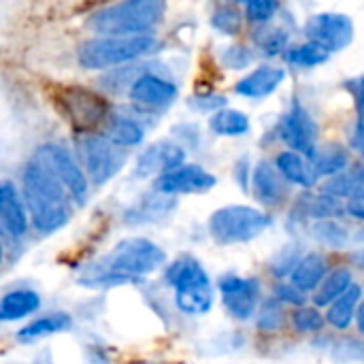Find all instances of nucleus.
<instances>
[{
	"instance_id": "nucleus-1",
	"label": "nucleus",
	"mask_w": 364,
	"mask_h": 364,
	"mask_svg": "<svg viewBox=\"0 0 364 364\" xmlns=\"http://www.w3.org/2000/svg\"><path fill=\"white\" fill-rule=\"evenodd\" d=\"M166 260L160 245L143 237H130L119 241L107 256L90 262L79 273V284L85 288H109L130 284L158 271Z\"/></svg>"
},
{
	"instance_id": "nucleus-2",
	"label": "nucleus",
	"mask_w": 364,
	"mask_h": 364,
	"mask_svg": "<svg viewBox=\"0 0 364 364\" xmlns=\"http://www.w3.org/2000/svg\"><path fill=\"white\" fill-rule=\"evenodd\" d=\"M68 198L66 188L51 173V168L38 156H32L23 168V203L34 228L51 235L66 226L70 220Z\"/></svg>"
},
{
	"instance_id": "nucleus-3",
	"label": "nucleus",
	"mask_w": 364,
	"mask_h": 364,
	"mask_svg": "<svg viewBox=\"0 0 364 364\" xmlns=\"http://www.w3.org/2000/svg\"><path fill=\"white\" fill-rule=\"evenodd\" d=\"M166 13L162 0H128L105 6L87 19V28L100 36H141L149 34Z\"/></svg>"
},
{
	"instance_id": "nucleus-4",
	"label": "nucleus",
	"mask_w": 364,
	"mask_h": 364,
	"mask_svg": "<svg viewBox=\"0 0 364 364\" xmlns=\"http://www.w3.org/2000/svg\"><path fill=\"white\" fill-rule=\"evenodd\" d=\"M160 41L154 34L141 36H96L79 47V64L87 70H105L156 53Z\"/></svg>"
},
{
	"instance_id": "nucleus-5",
	"label": "nucleus",
	"mask_w": 364,
	"mask_h": 364,
	"mask_svg": "<svg viewBox=\"0 0 364 364\" xmlns=\"http://www.w3.org/2000/svg\"><path fill=\"white\" fill-rule=\"evenodd\" d=\"M166 282L175 290V303L179 311L188 316H203L213 305V288L205 267L192 258L183 256L171 264L166 271Z\"/></svg>"
},
{
	"instance_id": "nucleus-6",
	"label": "nucleus",
	"mask_w": 364,
	"mask_h": 364,
	"mask_svg": "<svg viewBox=\"0 0 364 364\" xmlns=\"http://www.w3.org/2000/svg\"><path fill=\"white\" fill-rule=\"evenodd\" d=\"M271 226V218L247 205H228L209 218V235L220 245L247 243L260 237Z\"/></svg>"
},
{
	"instance_id": "nucleus-7",
	"label": "nucleus",
	"mask_w": 364,
	"mask_h": 364,
	"mask_svg": "<svg viewBox=\"0 0 364 364\" xmlns=\"http://www.w3.org/2000/svg\"><path fill=\"white\" fill-rule=\"evenodd\" d=\"M79 154H81L83 171L94 186H105L124 168L128 160V154L119 145H115L109 136H100V134L81 136Z\"/></svg>"
},
{
	"instance_id": "nucleus-8",
	"label": "nucleus",
	"mask_w": 364,
	"mask_h": 364,
	"mask_svg": "<svg viewBox=\"0 0 364 364\" xmlns=\"http://www.w3.org/2000/svg\"><path fill=\"white\" fill-rule=\"evenodd\" d=\"M34 156H38L49 168L51 173L60 179V183L66 188L70 200H75L79 207L87 203V177L83 173V168L77 164V160L73 158V154L58 143H45L41 145Z\"/></svg>"
},
{
	"instance_id": "nucleus-9",
	"label": "nucleus",
	"mask_w": 364,
	"mask_h": 364,
	"mask_svg": "<svg viewBox=\"0 0 364 364\" xmlns=\"http://www.w3.org/2000/svg\"><path fill=\"white\" fill-rule=\"evenodd\" d=\"M60 107L64 109L68 122L77 130H90L105 122L107 117V100L98 96L92 90L73 85L62 90L60 94Z\"/></svg>"
},
{
	"instance_id": "nucleus-10",
	"label": "nucleus",
	"mask_w": 364,
	"mask_h": 364,
	"mask_svg": "<svg viewBox=\"0 0 364 364\" xmlns=\"http://www.w3.org/2000/svg\"><path fill=\"white\" fill-rule=\"evenodd\" d=\"M279 136L290 147V151L303 154L309 160L316 156L318 147V126L301 102H294L292 109L279 122Z\"/></svg>"
},
{
	"instance_id": "nucleus-11",
	"label": "nucleus",
	"mask_w": 364,
	"mask_h": 364,
	"mask_svg": "<svg viewBox=\"0 0 364 364\" xmlns=\"http://www.w3.org/2000/svg\"><path fill=\"white\" fill-rule=\"evenodd\" d=\"M305 34L309 41L324 45L331 53L346 49L354 38V21L343 13H318L307 19Z\"/></svg>"
},
{
	"instance_id": "nucleus-12",
	"label": "nucleus",
	"mask_w": 364,
	"mask_h": 364,
	"mask_svg": "<svg viewBox=\"0 0 364 364\" xmlns=\"http://www.w3.org/2000/svg\"><path fill=\"white\" fill-rule=\"evenodd\" d=\"M224 307L228 314L237 320H250L256 309H258V296H260V286L256 279L250 277H239V275H224L218 282Z\"/></svg>"
},
{
	"instance_id": "nucleus-13",
	"label": "nucleus",
	"mask_w": 364,
	"mask_h": 364,
	"mask_svg": "<svg viewBox=\"0 0 364 364\" xmlns=\"http://www.w3.org/2000/svg\"><path fill=\"white\" fill-rule=\"evenodd\" d=\"M218 179L215 175H211L207 168L198 166V164H183L162 177H158L154 181V190L158 194H203L209 192L211 188H215Z\"/></svg>"
},
{
	"instance_id": "nucleus-14",
	"label": "nucleus",
	"mask_w": 364,
	"mask_h": 364,
	"mask_svg": "<svg viewBox=\"0 0 364 364\" xmlns=\"http://www.w3.org/2000/svg\"><path fill=\"white\" fill-rule=\"evenodd\" d=\"M186 151L173 141H156L136 160V177H162L179 166H183Z\"/></svg>"
},
{
	"instance_id": "nucleus-15",
	"label": "nucleus",
	"mask_w": 364,
	"mask_h": 364,
	"mask_svg": "<svg viewBox=\"0 0 364 364\" xmlns=\"http://www.w3.org/2000/svg\"><path fill=\"white\" fill-rule=\"evenodd\" d=\"M128 96L136 107L164 109L177 98V85L154 75V73H143L141 77H136L132 81Z\"/></svg>"
},
{
	"instance_id": "nucleus-16",
	"label": "nucleus",
	"mask_w": 364,
	"mask_h": 364,
	"mask_svg": "<svg viewBox=\"0 0 364 364\" xmlns=\"http://www.w3.org/2000/svg\"><path fill=\"white\" fill-rule=\"evenodd\" d=\"M0 228L11 239H19L28 230L26 203L11 181L0 183Z\"/></svg>"
},
{
	"instance_id": "nucleus-17",
	"label": "nucleus",
	"mask_w": 364,
	"mask_h": 364,
	"mask_svg": "<svg viewBox=\"0 0 364 364\" xmlns=\"http://www.w3.org/2000/svg\"><path fill=\"white\" fill-rule=\"evenodd\" d=\"M252 188H254V196L267 207H277L286 198V192H288L286 190V177L279 173L277 166H273L267 160H262L254 168Z\"/></svg>"
},
{
	"instance_id": "nucleus-18",
	"label": "nucleus",
	"mask_w": 364,
	"mask_h": 364,
	"mask_svg": "<svg viewBox=\"0 0 364 364\" xmlns=\"http://www.w3.org/2000/svg\"><path fill=\"white\" fill-rule=\"evenodd\" d=\"M284 79H286L284 68L264 64V66H258L256 70H252L247 77H243L235 85V92L241 96H247V98H262V96L273 94L282 85Z\"/></svg>"
},
{
	"instance_id": "nucleus-19",
	"label": "nucleus",
	"mask_w": 364,
	"mask_h": 364,
	"mask_svg": "<svg viewBox=\"0 0 364 364\" xmlns=\"http://www.w3.org/2000/svg\"><path fill=\"white\" fill-rule=\"evenodd\" d=\"M275 166L286 177V181L296 183L301 188H311L320 179L314 168V162L307 156L296 154V151H282L275 160Z\"/></svg>"
},
{
	"instance_id": "nucleus-20",
	"label": "nucleus",
	"mask_w": 364,
	"mask_h": 364,
	"mask_svg": "<svg viewBox=\"0 0 364 364\" xmlns=\"http://www.w3.org/2000/svg\"><path fill=\"white\" fill-rule=\"evenodd\" d=\"M70 324H73V320H70L68 314L55 311V314L36 318L34 322H30V324H26L23 328H19L17 335H15V339H17L19 343H34L36 339L51 337V335H58V333L68 331Z\"/></svg>"
},
{
	"instance_id": "nucleus-21",
	"label": "nucleus",
	"mask_w": 364,
	"mask_h": 364,
	"mask_svg": "<svg viewBox=\"0 0 364 364\" xmlns=\"http://www.w3.org/2000/svg\"><path fill=\"white\" fill-rule=\"evenodd\" d=\"M326 279V260L320 254H309L299 260L296 269L290 275V284L301 292H311L322 286Z\"/></svg>"
},
{
	"instance_id": "nucleus-22",
	"label": "nucleus",
	"mask_w": 364,
	"mask_h": 364,
	"mask_svg": "<svg viewBox=\"0 0 364 364\" xmlns=\"http://www.w3.org/2000/svg\"><path fill=\"white\" fill-rule=\"evenodd\" d=\"M41 307V296L34 290H13L0 301V320L15 322L32 316Z\"/></svg>"
},
{
	"instance_id": "nucleus-23",
	"label": "nucleus",
	"mask_w": 364,
	"mask_h": 364,
	"mask_svg": "<svg viewBox=\"0 0 364 364\" xmlns=\"http://www.w3.org/2000/svg\"><path fill=\"white\" fill-rule=\"evenodd\" d=\"M360 299H363V288L358 284H354L339 301H335L331 307H328V314H326V322L331 326H335L337 331H346L354 316L358 314V307H360Z\"/></svg>"
},
{
	"instance_id": "nucleus-24",
	"label": "nucleus",
	"mask_w": 364,
	"mask_h": 364,
	"mask_svg": "<svg viewBox=\"0 0 364 364\" xmlns=\"http://www.w3.org/2000/svg\"><path fill=\"white\" fill-rule=\"evenodd\" d=\"M352 286H354L352 273H350L348 269H337V271L328 273L326 279L322 282V286L316 290L314 303H316L318 307H328V305H333L335 301H339Z\"/></svg>"
},
{
	"instance_id": "nucleus-25",
	"label": "nucleus",
	"mask_w": 364,
	"mask_h": 364,
	"mask_svg": "<svg viewBox=\"0 0 364 364\" xmlns=\"http://www.w3.org/2000/svg\"><path fill=\"white\" fill-rule=\"evenodd\" d=\"M311 162H314L318 177H331V179L350 166L348 151L339 145H326V147L318 149L316 156L311 158Z\"/></svg>"
},
{
	"instance_id": "nucleus-26",
	"label": "nucleus",
	"mask_w": 364,
	"mask_h": 364,
	"mask_svg": "<svg viewBox=\"0 0 364 364\" xmlns=\"http://www.w3.org/2000/svg\"><path fill=\"white\" fill-rule=\"evenodd\" d=\"M301 207H303V213L314 218V220H320V222H328V220H335V218H341L348 209H343L341 205V198L333 196V194H316V196H307L301 200Z\"/></svg>"
},
{
	"instance_id": "nucleus-27",
	"label": "nucleus",
	"mask_w": 364,
	"mask_h": 364,
	"mask_svg": "<svg viewBox=\"0 0 364 364\" xmlns=\"http://www.w3.org/2000/svg\"><path fill=\"white\" fill-rule=\"evenodd\" d=\"M107 136L119 145V147H136L143 143L145 139V130L139 122H134L132 117H111L109 128H107Z\"/></svg>"
},
{
	"instance_id": "nucleus-28",
	"label": "nucleus",
	"mask_w": 364,
	"mask_h": 364,
	"mask_svg": "<svg viewBox=\"0 0 364 364\" xmlns=\"http://www.w3.org/2000/svg\"><path fill=\"white\" fill-rule=\"evenodd\" d=\"M209 126L220 136H241L250 130V117L237 109H222L211 115Z\"/></svg>"
},
{
	"instance_id": "nucleus-29",
	"label": "nucleus",
	"mask_w": 364,
	"mask_h": 364,
	"mask_svg": "<svg viewBox=\"0 0 364 364\" xmlns=\"http://www.w3.org/2000/svg\"><path fill=\"white\" fill-rule=\"evenodd\" d=\"M364 186V166H348L337 177L328 179L324 186L326 194H333L337 198H352Z\"/></svg>"
},
{
	"instance_id": "nucleus-30",
	"label": "nucleus",
	"mask_w": 364,
	"mask_h": 364,
	"mask_svg": "<svg viewBox=\"0 0 364 364\" xmlns=\"http://www.w3.org/2000/svg\"><path fill=\"white\" fill-rule=\"evenodd\" d=\"M328 58H331V51H328L324 45L314 43V41H307V43H303V45L290 47V49L286 51V60H288L292 66H301V68L320 66V64H324Z\"/></svg>"
},
{
	"instance_id": "nucleus-31",
	"label": "nucleus",
	"mask_w": 364,
	"mask_h": 364,
	"mask_svg": "<svg viewBox=\"0 0 364 364\" xmlns=\"http://www.w3.org/2000/svg\"><path fill=\"white\" fill-rule=\"evenodd\" d=\"M254 43L267 53V55H277L282 51H288L290 34L284 28L277 26H264L254 32Z\"/></svg>"
},
{
	"instance_id": "nucleus-32",
	"label": "nucleus",
	"mask_w": 364,
	"mask_h": 364,
	"mask_svg": "<svg viewBox=\"0 0 364 364\" xmlns=\"http://www.w3.org/2000/svg\"><path fill=\"white\" fill-rule=\"evenodd\" d=\"M314 237L324 243V245H333V247H339L348 241V230L339 224V222H316L314 224Z\"/></svg>"
},
{
	"instance_id": "nucleus-33",
	"label": "nucleus",
	"mask_w": 364,
	"mask_h": 364,
	"mask_svg": "<svg viewBox=\"0 0 364 364\" xmlns=\"http://www.w3.org/2000/svg\"><path fill=\"white\" fill-rule=\"evenodd\" d=\"M284 324V307L279 301H267L260 309H258V328L260 331H267V333H273V331H279Z\"/></svg>"
},
{
	"instance_id": "nucleus-34",
	"label": "nucleus",
	"mask_w": 364,
	"mask_h": 364,
	"mask_svg": "<svg viewBox=\"0 0 364 364\" xmlns=\"http://www.w3.org/2000/svg\"><path fill=\"white\" fill-rule=\"evenodd\" d=\"M292 322H294V328L299 333H305V335H311V333H318V331L324 328V316L314 307L296 309L294 316H292Z\"/></svg>"
},
{
	"instance_id": "nucleus-35",
	"label": "nucleus",
	"mask_w": 364,
	"mask_h": 364,
	"mask_svg": "<svg viewBox=\"0 0 364 364\" xmlns=\"http://www.w3.org/2000/svg\"><path fill=\"white\" fill-rule=\"evenodd\" d=\"M211 21L222 34H228V36H232V34H237L241 30V13L237 9H232V6H226V4L218 6Z\"/></svg>"
},
{
	"instance_id": "nucleus-36",
	"label": "nucleus",
	"mask_w": 364,
	"mask_h": 364,
	"mask_svg": "<svg viewBox=\"0 0 364 364\" xmlns=\"http://www.w3.org/2000/svg\"><path fill=\"white\" fill-rule=\"evenodd\" d=\"M277 9H279L277 2H271V0H250V2H245V15L254 23H267L269 19H273Z\"/></svg>"
},
{
	"instance_id": "nucleus-37",
	"label": "nucleus",
	"mask_w": 364,
	"mask_h": 364,
	"mask_svg": "<svg viewBox=\"0 0 364 364\" xmlns=\"http://www.w3.org/2000/svg\"><path fill=\"white\" fill-rule=\"evenodd\" d=\"M275 296L282 305H290V307H303L305 305V292H301L292 284H279L275 288Z\"/></svg>"
},
{
	"instance_id": "nucleus-38",
	"label": "nucleus",
	"mask_w": 364,
	"mask_h": 364,
	"mask_svg": "<svg viewBox=\"0 0 364 364\" xmlns=\"http://www.w3.org/2000/svg\"><path fill=\"white\" fill-rule=\"evenodd\" d=\"M224 105H226V98H224V96H207V98L200 96V98H192V107L198 109V111L215 109V113H218V111L224 109Z\"/></svg>"
},
{
	"instance_id": "nucleus-39",
	"label": "nucleus",
	"mask_w": 364,
	"mask_h": 364,
	"mask_svg": "<svg viewBox=\"0 0 364 364\" xmlns=\"http://www.w3.org/2000/svg\"><path fill=\"white\" fill-rule=\"evenodd\" d=\"M348 213L352 215V218H356V220H363L364 222V186L348 200Z\"/></svg>"
},
{
	"instance_id": "nucleus-40",
	"label": "nucleus",
	"mask_w": 364,
	"mask_h": 364,
	"mask_svg": "<svg viewBox=\"0 0 364 364\" xmlns=\"http://www.w3.org/2000/svg\"><path fill=\"white\" fill-rule=\"evenodd\" d=\"M352 147L364 158V122H358V119L352 130Z\"/></svg>"
},
{
	"instance_id": "nucleus-41",
	"label": "nucleus",
	"mask_w": 364,
	"mask_h": 364,
	"mask_svg": "<svg viewBox=\"0 0 364 364\" xmlns=\"http://www.w3.org/2000/svg\"><path fill=\"white\" fill-rule=\"evenodd\" d=\"M356 113H358V122H364V79H360L356 90Z\"/></svg>"
},
{
	"instance_id": "nucleus-42",
	"label": "nucleus",
	"mask_w": 364,
	"mask_h": 364,
	"mask_svg": "<svg viewBox=\"0 0 364 364\" xmlns=\"http://www.w3.org/2000/svg\"><path fill=\"white\" fill-rule=\"evenodd\" d=\"M356 324H358V331L364 335V301L358 307V314H356Z\"/></svg>"
},
{
	"instance_id": "nucleus-43",
	"label": "nucleus",
	"mask_w": 364,
	"mask_h": 364,
	"mask_svg": "<svg viewBox=\"0 0 364 364\" xmlns=\"http://www.w3.org/2000/svg\"><path fill=\"white\" fill-rule=\"evenodd\" d=\"M352 260H354V264H356L358 269H363L364 271V250H358V252L352 256Z\"/></svg>"
}]
</instances>
